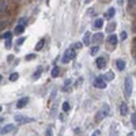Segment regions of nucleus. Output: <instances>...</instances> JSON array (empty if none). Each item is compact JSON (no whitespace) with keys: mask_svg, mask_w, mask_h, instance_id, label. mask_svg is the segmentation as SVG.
I'll use <instances>...</instances> for the list:
<instances>
[{"mask_svg":"<svg viewBox=\"0 0 136 136\" xmlns=\"http://www.w3.org/2000/svg\"><path fill=\"white\" fill-rule=\"evenodd\" d=\"M69 59H71V49H67L66 52H64V56H63V63L64 64L68 63Z\"/></svg>","mask_w":136,"mask_h":136,"instance_id":"11","label":"nucleus"},{"mask_svg":"<svg viewBox=\"0 0 136 136\" xmlns=\"http://www.w3.org/2000/svg\"><path fill=\"white\" fill-rule=\"evenodd\" d=\"M101 120H102V113L99 112V113L97 114V121H101Z\"/></svg>","mask_w":136,"mask_h":136,"instance_id":"34","label":"nucleus"},{"mask_svg":"<svg viewBox=\"0 0 136 136\" xmlns=\"http://www.w3.org/2000/svg\"><path fill=\"white\" fill-rule=\"evenodd\" d=\"M7 60H8V61H11V60H14V56H8V57H7Z\"/></svg>","mask_w":136,"mask_h":136,"instance_id":"36","label":"nucleus"},{"mask_svg":"<svg viewBox=\"0 0 136 136\" xmlns=\"http://www.w3.org/2000/svg\"><path fill=\"white\" fill-rule=\"evenodd\" d=\"M25 41H26V38H25V37H21L19 40H18V41H16V44H18V46H21V45H22L23 42H25Z\"/></svg>","mask_w":136,"mask_h":136,"instance_id":"26","label":"nucleus"},{"mask_svg":"<svg viewBox=\"0 0 136 136\" xmlns=\"http://www.w3.org/2000/svg\"><path fill=\"white\" fill-rule=\"evenodd\" d=\"M98 50H99L98 46H93V48L90 49V55H91V56H95L97 53H98Z\"/></svg>","mask_w":136,"mask_h":136,"instance_id":"22","label":"nucleus"},{"mask_svg":"<svg viewBox=\"0 0 136 136\" xmlns=\"http://www.w3.org/2000/svg\"><path fill=\"white\" fill-rule=\"evenodd\" d=\"M108 41H109V44H112V45H116L117 42H119V37H117L116 34H112L110 37L108 38Z\"/></svg>","mask_w":136,"mask_h":136,"instance_id":"13","label":"nucleus"},{"mask_svg":"<svg viewBox=\"0 0 136 136\" xmlns=\"http://www.w3.org/2000/svg\"><path fill=\"white\" fill-rule=\"evenodd\" d=\"M3 26H4V23H3V22H0V30L3 29Z\"/></svg>","mask_w":136,"mask_h":136,"instance_id":"37","label":"nucleus"},{"mask_svg":"<svg viewBox=\"0 0 136 136\" xmlns=\"http://www.w3.org/2000/svg\"><path fill=\"white\" fill-rule=\"evenodd\" d=\"M7 0H0V14H4L7 11Z\"/></svg>","mask_w":136,"mask_h":136,"instance_id":"7","label":"nucleus"},{"mask_svg":"<svg viewBox=\"0 0 136 136\" xmlns=\"http://www.w3.org/2000/svg\"><path fill=\"white\" fill-rule=\"evenodd\" d=\"M120 113H121L122 116H127V114H128V106H127L125 102H122V103L120 105Z\"/></svg>","mask_w":136,"mask_h":136,"instance_id":"10","label":"nucleus"},{"mask_svg":"<svg viewBox=\"0 0 136 136\" xmlns=\"http://www.w3.org/2000/svg\"><path fill=\"white\" fill-rule=\"evenodd\" d=\"M131 120H132V124H133V128L136 129V114H132Z\"/></svg>","mask_w":136,"mask_h":136,"instance_id":"28","label":"nucleus"},{"mask_svg":"<svg viewBox=\"0 0 136 136\" xmlns=\"http://www.w3.org/2000/svg\"><path fill=\"white\" fill-rule=\"evenodd\" d=\"M26 22H27L26 18H21V23H19V25H23V26H25V25H26Z\"/></svg>","mask_w":136,"mask_h":136,"instance_id":"33","label":"nucleus"},{"mask_svg":"<svg viewBox=\"0 0 136 136\" xmlns=\"http://www.w3.org/2000/svg\"><path fill=\"white\" fill-rule=\"evenodd\" d=\"M114 14H116V10L114 8H109L108 12L105 14V16H106V19H112V18L114 16Z\"/></svg>","mask_w":136,"mask_h":136,"instance_id":"14","label":"nucleus"},{"mask_svg":"<svg viewBox=\"0 0 136 136\" xmlns=\"http://www.w3.org/2000/svg\"><path fill=\"white\" fill-rule=\"evenodd\" d=\"M0 112H2V106H0Z\"/></svg>","mask_w":136,"mask_h":136,"instance_id":"42","label":"nucleus"},{"mask_svg":"<svg viewBox=\"0 0 136 136\" xmlns=\"http://www.w3.org/2000/svg\"><path fill=\"white\" fill-rule=\"evenodd\" d=\"M124 90H125V97H131V94H132V76L131 75L125 76V86H124Z\"/></svg>","mask_w":136,"mask_h":136,"instance_id":"1","label":"nucleus"},{"mask_svg":"<svg viewBox=\"0 0 136 136\" xmlns=\"http://www.w3.org/2000/svg\"><path fill=\"white\" fill-rule=\"evenodd\" d=\"M23 31H25V26L23 25H18L16 27H15V34H23Z\"/></svg>","mask_w":136,"mask_h":136,"instance_id":"17","label":"nucleus"},{"mask_svg":"<svg viewBox=\"0 0 136 136\" xmlns=\"http://www.w3.org/2000/svg\"><path fill=\"white\" fill-rule=\"evenodd\" d=\"M2 37H3V38H5V40H8V38L12 37V33H11V31H5V33H3Z\"/></svg>","mask_w":136,"mask_h":136,"instance_id":"24","label":"nucleus"},{"mask_svg":"<svg viewBox=\"0 0 136 136\" xmlns=\"http://www.w3.org/2000/svg\"><path fill=\"white\" fill-rule=\"evenodd\" d=\"M33 59H35V55H34V53H31V55H27V56H26V60H33Z\"/></svg>","mask_w":136,"mask_h":136,"instance_id":"31","label":"nucleus"},{"mask_svg":"<svg viewBox=\"0 0 136 136\" xmlns=\"http://www.w3.org/2000/svg\"><path fill=\"white\" fill-rule=\"evenodd\" d=\"M116 67H117L119 71H124V68H125V63H124V60H121V59L116 60Z\"/></svg>","mask_w":136,"mask_h":136,"instance_id":"9","label":"nucleus"},{"mask_svg":"<svg viewBox=\"0 0 136 136\" xmlns=\"http://www.w3.org/2000/svg\"><path fill=\"white\" fill-rule=\"evenodd\" d=\"M110 112V109H109V106L108 105H103V114H108Z\"/></svg>","mask_w":136,"mask_h":136,"instance_id":"29","label":"nucleus"},{"mask_svg":"<svg viewBox=\"0 0 136 136\" xmlns=\"http://www.w3.org/2000/svg\"><path fill=\"white\" fill-rule=\"evenodd\" d=\"M41 74H42V68H37V71H35V72H34V75H33V79L34 80H37L38 78H40V76H41Z\"/></svg>","mask_w":136,"mask_h":136,"instance_id":"19","label":"nucleus"},{"mask_svg":"<svg viewBox=\"0 0 136 136\" xmlns=\"http://www.w3.org/2000/svg\"><path fill=\"white\" fill-rule=\"evenodd\" d=\"M46 136H53V132H52V128L50 127L46 129Z\"/></svg>","mask_w":136,"mask_h":136,"instance_id":"32","label":"nucleus"},{"mask_svg":"<svg viewBox=\"0 0 136 136\" xmlns=\"http://www.w3.org/2000/svg\"><path fill=\"white\" fill-rule=\"evenodd\" d=\"M69 108H71V106H69L68 102H63V110H64V112H68Z\"/></svg>","mask_w":136,"mask_h":136,"instance_id":"25","label":"nucleus"},{"mask_svg":"<svg viewBox=\"0 0 136 136\" xmlns=\"http://www.w3.org/2000/svg\"><path fill=\"white\" fill-rule=\"evenodd\" d=\"M103 26V19H95L94 21V27L95 29H101Z\"/></svg>","mask_w":136,"mask_h":136,"instance_id":"16","label":"nucleus"},{"mask_svg":"<svg viewBox=\"0 0 136 136\" xmlns=\"http://www.w3.org/2000/svg\"><path fill=\"white\" fill-rule=\"evenodd\" d=\"M59 72H60V68H59V67H55V68L52 69V72H50L52 78H57V76H59Z\"/></svg>","mask_w":136,"mask_h":136,"instance_id":"20","label":"nucleus"},{"mask_svg":"<svg viewBox=\"0 0 136 136\" xmlns=\"http://www.w3.org/2000/svg\"><path fill=\"white\" fill-rule=\"evenodd\" d=\"M0 80H2V75H0Z\"/></svg>","mask_w":136,"mask_h":136,"instance_id":"43","label":"nucleus"},{"mask_svg":"<svg viewBox=\"0 0 136 136\" xmlns=\"http://www.w3.org/2000/svg\"><path fill=\"white\" fill-rule=\"evenodd\" d=\"M18 78H19V74H16V72H14V74H11V75H10V80H11V82L18 80Z\"/></svg>","mask_w":136,"mask_h":136,"instance_id":"23","label":"nucleus"},{"mask_svg":"<svg viewBox=\"0 0 136 136\" xmlns=\"http://www.w3.org/2000/svg\"><path fill=\"white\" fill-rule=\"evenodd\" d=\"M128 136H133V133L131 132V133H128Z\"/></svg>","mask_w":136,"mask_h":136,"instance_id":"39","label":"nucleus"},{"mask_svg":"<svg viewBox=\"0 0 136 136\" xmlns=\"http://www.w3.org/2000/svg\"><path fill=\"white\" fill-rule=\"evenodd\" d=\"M91 2V0H86V3H90Z\"/></svg>","mask_w":136,"mask_h":136,"instance_id":"40","label":"nucleus"},{"mask_svg":"<svg viewBox=\"0 0 136 136\" xmlns=\"http://www.w3.org/2000/svg\"><path fill=\"white\" fill-rule=\"evenodd\" d=\"M4 45H5V48H7V49H10L11 46H12V44H11V38H8L7 41H5V44H4Z\"/></svg>","mask_w":136,"mask_h":136,"instance_id":"27","label":"nucleus"},{"mask_svg":"<svg viewBox=\"0 0 136 136\" xmlns=\"http://www.w3.org/2000/svg\"><path fill=\"white\" fill-rule=\"evenodd\" d=\"M44 45H45V40H40L37 42V45H35V50H41L44 48Z\"/></svg>","mask_w":136,"mask_h":136,"instance_id":"18","label":"nucleus"},{"mask_svg":"<svg viewBox=\"0 0 136 136\" xmlns=\"http://www.w3.org/2000/svg\"><path fill=\"white\" fill-rule=\"evenodd\" d=\"M103 79H105L106 82H110V80H113V79H114V74L112 72V71H109L108 74H105V75H103Z\"/></svg>","mask_w":136,"mask_h":136,"instance_id":"15","label":"nucleus"},{"mask_svg":"<svg viewBox=\"0 0 136 136\" xmlns=\"http://www.w3.org/2000/svg\"><path fill=\"white\" fill-rule=\"evenodd\" d=\"M120 40H122V41L127 40V33H125V31H122V33L120 34Z\"/></svg>","mask_w":136,"mask_h":136,"instance_id":"30","label":"nucleus"},{"mask_svg":"<svg viewBox=\"0 0 136 136\" xmlns=\"http://www.w3.org/2000/svg\"><path fill=\"white\" fill-rule=\"evenodd\" d=\"M15 120H16V122H19V124H26V122L31 121L30 117H26V116H15Z\"/></svg>","mask_w":136,"mask_h":136,"instance_id":"5","label":"nucleus"},{"mask_svg":"<svg viewBox=\"0 0 136 136\" xmlns=\"http://www.w3.org/2000/svg\"><path fill=\"white\" fill-rule=\"evenodd\" d=\"M94 86H95L97 88H106V80L103 78H95L94 79Z\"/></svg>","mask_w":136,"mask_h":136,"instance_id":"2","label":"nucleus"},{"mask_svg":"<svg viewBox=\"0 0 136 136\" xmlns=\"http://www.w3.org/2000/svg\"><path fill=\"white\" fill-rule=\"evenodd\" d=\"M116 29V23L114 22H112L110 25H108V27H106V31H109V33H112Z\"/></svg>","mask_w":136,"mask_h":136,"instance_id":"21","label":"nucleus"},{"mask_svg":"<svg viewBox=\"0 0 136 136\" xmlns=\"http://www.w3.org/2000/svg\"><path fill=\"white\" fill-rule=\"evenodd\" d=\"M95 66H97V68H99V69H103L105 67H106V60L103 57H98L97 60H95Z\"/></svg>","mask_w":136,"mask_h":136,"instance_id":"4","label":"nucleus"},{"mask_svg":"<svg viewBox=\"0 0 136 136\" xmlns=\"http://www.w3.org/2000/svg\"><path fill=\"white\" fill-rule=\"evenodd\" d=\"M83 44H85L86 46L91 44V35H90V33H86V34L83 35Z\"/></svg>","mask_w":136,"mask_h":136,"instance_id":"12","label":"nucleus"},{"mask_svg":"<svg viewBox=\"0 0 136 136\" xmlns=\"http://www.w3.org/2000/svg\"><path fill=\"white\" fill-rule=\"evenodd\" d=\"M99 135H101V132H99L98 129H97V131H94V132H93V135H91V136H99Z\"/></svg>","mask_w":136,"mask_h":136,"instance_id":"35","label":"nucleus"},{"mask_svg":"<svg viewBox=\"0 0 136 136\" xmlns=\"http://www.w3.org/2000/svg\"><path fill=\"white\" fill-rule=\"evenodd\" d=\"M14 128H15L14 124H8V125H5V127H3L2 129H0V133H2V135H7L10 132H12Z\"/></svg>","mask_w":136,"mask_h":136,"instance_id":"3","label":"nucleus"},{"mask_svg":"<svg viewBox=\"0 0 136 136\" xmlns=\"http://www.w3.org/2000/svg\"><path fill=\"white\" fill-rule=\"evenodd\" d=\"M27 102H29V98H27V97H25V98H21L19 101H18V103H16V108H18V109L25 108V106L27 105Z\"/></svg>","mask_w":136,"mask_h":136,"instance_id":"6","label":"nucleus"},{"mask_svg":"<svg viewBox=\"0 0 136 136\" xmlns=\"http://www.w3.org/2000/svg\"><path fill=\"white\" fill-rule=\"evenodd\" d=\"M129 3H131V4H135V3H136V0H129Z\"/></svg>","mask_w":136,"mask_h":136,"instance_id":"38","label":"nucleus"},{"mask_svg":"<svg viewBox=\"0 0 136 136\" xmlns=\"http://www.w3.org/2000/svg\"><path fill=\"white\" fill-rule=\"evenodd\" d=\"M15 2H21V0H15Z\"/></svg>","mask_w":136,"mask_h":136,"instance_id":"44","label":"nucleus"},{"mask_svg":"<svg viewBox=\"0 0 136 136\" xmlns=\"http://www.w3.org/2000/svg\"><path fill=\"white\" fill-rule=\"evenodd\" d=\"M102 40H103V34L102 33H95L93 35V41H94V42H102Z\"/></svg>","mask_w":136,"mask_h":136,"instance_id":"8","label":"nucleus"},{"mask_svg":"<svg viewBox=\"0 0 136 136\" xmlns=\"http://www.w3.org/2000/svg\"><path fill=\"white\" fill-rule=\"evenodd\" d=\"M46 4H49V0H46Z\"/></svg>","mask_w":136,"mask_h":136,"instance_id":"41","label":"nucleus"}]
</instances>
